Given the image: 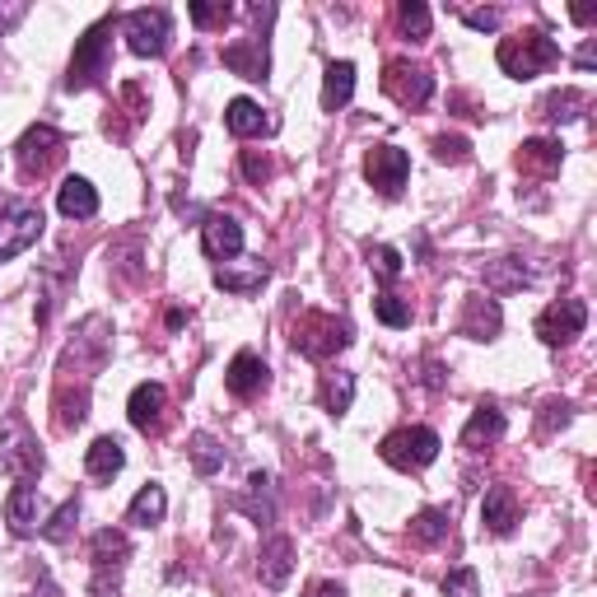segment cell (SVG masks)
Instances as JSON below:
<instances>
[{
	"label": "cell",
	"mask_w": 597,
	"mask_h": 597,
	"mask_svg": "<svg viewBox=\"0 0 597 597\" xmlns=\"http://www.w3.org/2000/svg\"><path fill=\"white\" fill-rule=\"evenodd\" d=\"M290 341L308 359H332L336 351L351 345V322L336 318V313H298L290 327Z\"/></svg>",
	"instance_id": "cell-1"
},
{
	"label": "cell",
	"mask_w": 597,
	"mask_h": 597,
	"mask_svg": "<svg viewBox=\"0 0 597 597\" xmlns=\"http://www.w3.org/2000/svg\"><path fill=\"white\" fill-rule=\"evenodd\" d=\"M556 56H560V47L546 38L542 28H528V34L499 42V71L513 75V80H532V75L551 71Z\"/></svg>",
	"instance_id": "cell-2"
},
{
	"label": "cell",
	"mask_w": 597,
	"mask_h": 597,
	"mask_svg": "<svg viewBox=\"0 0 597 597\" xmlns=\"http://www.w3.org/2000/svg\"><path fill=\"white\" fill-rule=\"evenodd\" d=\"M38 239H42V211L34 206V201L10 196L5 206H0V262L28 253Z\"/></svg>",
	"instance_id": "cell-3"
},
{
	"label": "cell",
	"mask_w": 597,
	"mask_h": 597,
	"mask_svg": "<svg viewBox=\"0 0 597 597\" xmlns=\"http://www.w3.org/2000/svg\"><path fill=\"white\" fill-rule=\"evenodd\" d=\"M383 462L388 467H397V471H420V467H430L439 458V434L425 430V425H406V430H392L383 444Z\"/></svg>",
	"instance_id": "cell-4"
},
{
	"label": "cell",
	"mask_w": 597,
	"mask_h": 597,
	"mask_svg": "<svg viewBox=\"0 0 597 597\" xmlns=\"http://www.w3.org/2000/svg\"><path fill=\"white\" fill-rule=\"evenodd\" d=\"M113 28H117V20H99L80 38V47H75V56H71L66 89H89V85H99L107 75V42H113L107 34H113Z\"/></svg>",
	"instance_id": "cell-5"
},
{
	"label": "cell",
	"mask_w": 597,
	"mask_h": 597,
	"mask_svg": "<svg viewBox=\"0 0 597 597\" xmlns=\"http://www.w3.org/2000/svg\"><path fill=\"white\" fill-rule=\"evenodd\" d=\"M383 93L397 107H425L430 103V93H434V75L420 66V61H388V71H383Z\"/></svg>",
	"instance_id": "cell-6"
},
{
	"label": "cell",
	"mask_w": 597,
	"mask_h": 597,
	"mask_svg": "<svg viewBox=\"0 0 597 597\" xmlns=\"http://www.w3.org/2000/svg\"><path fill=\"white\" fill-rule=\"evenodd\" d=\"M0 471H10L14 481H28L42 471V453L34 444V434L24 430L20 416H10L5 425H0Z\"/></svg>",
	"instance_id": "cell-7"
},
{
	"label": "cell",
	"mask_w": 597,
	"mask_h": 597,
	"mask_svg": "<svg viewBox=\"0 0 597 597\" xmlns=\"http://www.w3.org/2000/svg\"><path fill=\"white\" fill-rule=\"evenodd\" d=\"M14 154H20V168L28 173V178H47V173L66 160V136H61L56 127H47V122H38V127L24 131Z\"/></svg>",
	"instance_id": "cell-8"
},
{
	"label": "cell",
	"mask_w": 597,
	"mask_h": 597,
	"mask_svg": "<svg viewBox=\"0 0 597 597\" xmlns=\"http://www.w3.org/2000/svg\"><path fill=\"white\" fill-rule=\"evenodd\" d=\"M122 34H127V47L136 56H164L168 52V38H173V24H168V10H131L122 20Z\"/></svg>",
	"instance_id": "cell-9"
},
{
	"label": "cell",
	"mask_w": 597,
	"mask_h": 597,
	"mask_svg": "<svg viewBox=\"0 0 597 597\" xmlns=\"http://www.w3.org/2000/svg\"><path fill=\"white\" fill-rule=\"evenodd\" d=\"M588 327V304L584 298H560V304H551L537 318V336L546 345H570L574 336H584Z\"/></svg>",
	"instance_id": "cell-10"
},
{
	"label": "cell",
	"mask_w": 597,
	"mask_h": 597,
	"mask_svg": "<svg viewBox=\"0 0 597 597\" xmlns=\"http://www.w3.org/2000/svg\"><path fill=\"white\" fill-rule=\"evenodd\" d=\"M406 173H411V160H406V150L397 145H373L365 154V178L379 187V196H402V187H406Z\"/></svg>",
	"instance_id": "cell-11"
},
{
	"label": "cell",
	"mask_w": 597,
	"mask_h": 597,
	"mask_svg": "<svg viewBox=\"0 0 597 597\" xmlns=\"http://www.w3.org/2000/svg\"><path fill=\"white\" fill-rule=\"evenodd\" d=\"M201 247H206V257L215 262H229L243 253V225L233 215H206V225H201Z\"/></svg>",
	"instance_id": "cell-12"
},
{
	"label": "cell",
	"mask_w": 597,
	"mask_h": 597,
	"mask_svg": "<svg viewBox=\"0 0 597 597\" xmlns=\"http://www.w3.org/2000/svg\"><path fill=\"white\" fill-rule=\"evenodd\" d=\"M164 406H168V392L164 383H140L127 402V416L140 434H160L164 430Z\"/></svg>",
	"instance_id": "cell-13"
},
{
	"label": "cell",
	"mask_w": 597,
	"mask_h": 597,
	"mask_svg": "<svg viewBox=\"0 0 597 597\" xmlns=\"http://www.w3.org/2000/svg\"><path fill=\"white\" fill-rule=\"evenodd\" d=\"M266 383H271V369H266L262 355H253V351L233 355V365H229V373H225V388L233 392V397H257Z\"/></svg>",
	"instance_id": "cell-14"
},
{
	"label": "cell",
	"mask_w": 597,
	"mask_h": 597,
	"mask_svg": "<svg viewBox=\"0 0 597 597\" xmlns=\"http://www.w3.org/2000/svg\"><path fill=\"white\" fill-rule=\"evenodd\" d=\"M38 513H42V505H38V485L20 481V485L10 491V499H5V518H10V532H14V537H34V532L42 528Z\"/></svg>",
	"instance_id": "cell-15"
},
{
	"label": "cell",
	"mask_w": 597,
	"mask_h": 597,
	"mask_svg": "<svg viewBox=\"0 0 597 597\" xmlns=\"http://www.w3.org/2000/svg\"><path fill=\"white\" fill-rule=\"evenodd\" d=\"M266 262L262 257H247V262H219V271H215V285L219 290H229V294H257L266 285Z\"/></svg>",
	"instance_id": "cell-16"
},
{
	"label": "cell",
	"mask_w": 597,
	"mask_h": 597,
	"mask_svg": "<svg viewBox=\"0 0 597 597\" xmlns=\"http://www.w3.org/2000/svg\"><path fill=\"white\" fill-rule=\"evenodd\" d=\"M229 505L239 509V513H247V518H253L257 528H262V523H271V518H276V495H271V477H266V471H253V477H247V491H243V495H233Z\"/></svg>",
	"instance_id": "cell-17"
},
{
	"label": "cell",
	"mask_w": 597,
	"mask_h": 597,
	"mask_svg": "<svg viewBox=\"0 0 597 597\" xmlns=\"http://www.w3.org/2000/svg\"><path fill=\"white\" fill-rule=\"evenodd\" d=\"M294 570V542L290 537H271L262 546V560H257V579L266 588H280Z\"/></svg>",
	"instance_id": "cell-18"
},
{
	"label": "cell",
	"mask_w": 597,
	"mask_h": 597,
	"mask_svg": "<svg viewBox=\"0 0 597 597\" xmlns=\"http://www.w3.org/2000/svg\"><path fill=\"white\" fill-rule=\"evenodd\" d=\"M225 66L233 75H243V80H266V42L262 38H247V42H229L225 47Z\"/></svg>",
	"instance_id": "cell-19"
},
{
	"label": "cell",
	"mask_w": 597,
	"mask_h": 597,
	"mask_svg": "<svg viewBox=\"0 0 597 597\" xmlns=\"http://www.w3.org/2000/svg\"><path fill=\"white\" fill-rule=\"evenodd\" d=\"M481 518H485V528H491L495 537H505V532H513V523H518V499H513L509 485H495V491H485Z\"/></svg>",
	"instance_id": "cell-20"
},
{
	"label": "cell",
	"mask_w": 597,
	"mask_h": 597,
	"mask_svg": "<svg viewBox=\"0 0 597 597\" xmlns=\"http://www.w3.org/2000/svg\"><path fill=\"white\" fill-rule=\"evenodd\" d=\"M56 206L66 219H89V215H99V192H93V182H85V178H66L56 192Z\"/></svg>",
	"instance_id": "cell-21"
},
{
	"label": "cell",
	"mask_w": 597,
	"mask_h": 597,
	"mask_svg": "<svg viewBox=\"0 0 597 597\" xmlns=\"http://www.w3.org/2000/svg\"><path fill=\"white\" fill-rule=\"evenodd\" d=\"M122 462H127V453H122V444H117L113 434L93 439L89 453H85V467H89V477H93V481H113L117 471H122Z\"/></svg>",
	"instance_id": "cell-22"
},
{
	"label": "cell",
	"mask_w": 597,
	"mask_h": 597,
	"mask_svg": "<svg viewBox=\"0 0 597 597\" xmlns=\"http://www.w3.org/2000/svg\"><path fill=\"white\" fill-rule=\"evenodd\" d=\"M499 332V304L495 298H467V313H462V336L471 341H491Z\"/></svg>",
	"instance_id": "cell-23"
},
{
	"label": "cell",
	"mask_w": 597,
	"mask_h": 597,
	"mask_svg": "<svg viewBox=\"0 0 597 597\" xmlns=\"http://www.w3.org/2000/svg\"><path fill=\"white\" fill-rule=\"evenodd\" d=\"M89 556H93V570H107V574H122V564H127V556H131V542L122 537V532H99L93 537V546H89Z\"/></svg>",
	"instance_id": "cell-24"
},
{
	"label": "cell",
	"mask_w": 597,
	"mask_h": 597,
	"mask_svg": "<svg viewBox=\"0 0 597 597\" xmlns=\"http://www.w3.org/2000/svg\"><path fill=\"white\" fill-rule=\"evenodd\" d=\"M351 93H355V66L351 61H332L327 80H322V107L327 113H341V107L351 103Z\"/></svg>",
	"instance_id": "cell-25"
},
{
	"label": "cell",
	"mask_w": 597,
	"mask_h": 597,
	"mask_svg": "<svg viewBox=\"0 0 597 597\" xmlns=\"http://www.w3.org/2000/svg\"><path fill=\"white\" fill-rule=\"evenodd\" d=\"M518 168L537 173V178H551V173L560 168V140H523V150H518Z\"/></svg>",
	"instance_id": "cell-26"
},
{
	"label": "cell",
	"mask_w": 597,
	"mask_h": 597,
	"mask_svg": "<svg viewBox=\"0 0 597 597\" xmlns=\"http://www.w3.org/2000/svg\"><path fill=\"white\" fill-rule=\"evenodd\" d=\"M225 122H229V131H233V136H243V140H247V136H266V131H271V117H266L253 99H233V103H229V113H225Z\"/></svg>",
	"instance_id": "cell-27"
},
{
	"label": "cell",
	"mask_w": 597,
	"mask_h": 597,
	"mask_svg": "<svg viewBox=\"0 0 597 597\" xmlns=\"http://www.w3.org/2000/svg\"><path fill=\"white\" fill-rule=\"evenodd\" d=\"M499 434H505V411L481 406V411L471 416V425L462 430V448H485V444H495Z\"/></svg>",
	"instance_id": "cell-28"
},
{
	"label": "cell",
	"mask_w": 597,
	"mask_h": 597,
	"mask_svg": "<svg viewBox=\"0 0 597 597\" xmlns=\"http://www.w3.org/2000/svg\"><path fill=\"white\" fill-rule=\"evenodd\" d=\"M164 509H168V495H164V485H145L136 499H131V509H127V518L136 528H150V523H160L164 518Z\"/></svg>",
	"instance_id": "cell-29"
},
{
	"label": "cell",
	"mask_w": 597,
	"mask_h": 597,
	"mask_svg": "<svg viewBox=\"0 0 597 597\" xmlns=\"http://www.w3.org/2000/svg\"><path fill=\"white\" fill-rule=\"evenodd\" d=\"M351 402H355V373H327L322 379V406L332 416L341 411H351Z\"/></svg>",
	"instance_id": "cell-30"
},
{
	"label": "cell",
	"mask_w": 597,
	"mask_h": 597,
	"mask_svg": "<svg viewBox=\"0 0 597 597\" xmlns=\"http://www.w3.org/2000/svg\"><path fill=\"white\" fill-rule=\"evenodd\" d=\"M444 537H448V513L444 509H425V513L411 518V542L416 546H434Z\"/></svg>",
	"instance_id": "cell-31"
},
{
	"label": "cell",
	"mask_w": 597,
	"mask_h": 597,
	"mask_svg": "<svg viewBox=\"0 0 597 597\" xmlns=\"http://www.w3.org/2000/svg\"><path fill=\"white\" fill-rule=\"evenodd\" d=\"M485 285H491V290H523L528 285V266L523 262H518V257H499L495 266H491V271H485Z\"/></svg>",
	"instance_id": "cell-32"
},
{
	"label": "cell",
	"mask_w": 597,
	"mask_h": 597,
	"mask_svg": "<svg viewBox=\"0 0 597 597\" xmlns=\"http://www.w3.org/2000/svg\"><path fill=\"white\" fill-rule=\"evenodd\" d=\"M187 453H192L196 477H215V471L225 467V448H219L211 434H192V448H187Z\"/></svg>",
	"instance_id": "cell-33"
},
{
	"label": "cell",
	"mask_w": 597,
	"mask_h": 597,
	"mask_svg": "<svg viewBox=\"0 0 597 597\" xmlns=\"http://www.w3.org/2000/svg\"><path fill=\"white\" fill-rule=\"evenodd\" d=\"M397 28H402V38H411V42L430 38V10L420 5V0H402V5H397Z\"/></svg>",
	"instance_id": "cell-34"
},
{
	"label": "cell",
	"mask_w": 597,
	"mask_h": 597,
	"mask_svg": "<svg viewBox=\"0 0 597 597\" xmlns=\"http://www.w3.org/2000/svg\"><path fill=\"white\" fill-rule=\"evenodd\" d=\"M579 107H584V93H579V89H560V93H546V99H542V117L546 122H574Z\"/></svg>",
	"instance_id": "cell-35"
},
{
	"label": "cell",
	"mask_w": 597,
	"mask_h": 597,
	"mask_svg": "<svg viewBox=\"0 0 597 597\" xmlns=\"http://www.w3.org/2000/svg\"><path fill=\"white\" fill-rule=\"evenodd\" d=\"M75 523H80V499H66V505H61L52 518H47V523H42L38 532H42L47 542H71Z\"/></svg>",
	"instance_id": "cell-36"
},
{
	"label": "cell",
	"mask_w": 597,
	"mask_h": 597,
	"mask_svg": "<svg viewBox=\"0 0 597 597\" xmlns=\"http://www.w3.org/2000/svg\"><path fill=\"white\" fill-rule=\"evenodd\" d=\"M369 266H373V276L383 280V285H392L406 266H402V253L397 247H388V243H379V247H369Z\"/></svg>",
	"instance_id": "cell-37"
},
{
	"label": "cell",
	"mask_w": 597,
	"mask_h": 597,
	"mask_svg": "<svg viewBox=\"0 0 597 597\" xmlns=\"http://www.w3.org/2000/svg\"><path fill=\"white\" fill-rule=\"evenodd\" d=\"M373 313H379L383 327H411V304H402V298L388 294V290L373 298Z\"/></svg>",
	"instance_id": "cell-38"
},
{
	"label": "cell",
	"mask_w": 597,
	"mask_h": 597,
	"mask_svg": "<svg viewBox=\"0 0 597 597\" xmlns=\"http://www.w3.org/2000/svg\"><path fill=\"white\" fill-rule=\"evenodd\" d=\"M434 160L444 164H467L471 160V145L462 136H434Z\"/></svg>",
	"instance_id": "cell-39"
},
{
	"label": "cell",
	"mask_w": 597,
	"mask_h": 597,
	"mask_svg": "<svg viewBox=\"0 0 597 597\" xmlns=\"http://www.w3.org/2000/svg\"><path fill=\"white\" fill-rule=\"evenodd\" d=\"M187 14H192V24L196 28H215V24H229V5H206V0H192V5H187Z\"/></svg>",
	"instance_id": "cell-40"
},
{
	"label": "cell",
	"mask_w": 597,
	"mask_h": 597,
	"mask_svg": "<svg viewBox=\"0 0 597 597\" xmlns=\"http://www.w3.org/2000/svg\"><path fill=\"white\" fill-rule=\"evenodd\" d=\"M444 593H448V597H477V593H481L477 570H453V574L444 579Z\"/></svg>",
	"instance_id": "cell-41"
},
{
	"label": "cell",
	"mask_w": 597,
	"mask_h": 597,
	"mask_svg": "<svg viewBox=\"0 0 597 597\" xmlns=\"http://www.w3.org/2000/svg\"><path fill=\"white\" fill-rule=\"evenodd\" d=\"M243 178L253 182V187H262L266 178H271V160H266V154H257V150H243Z\"/></svg>",
	"instance_id": "cell-42"
},
{
	"label": "cell",
	"mask_w": 597,
	"mask_h": 597,
	"mask_svg": "<svg viewBox=\"0 0 597 597\" xmlns=\"http://www.w3.org/2000/svg\"><path fill=\"white\" fill-rule=\"evenodd\" d=\"M467 28L491 34V28H499V10H467Z\"/></svg>",
	"instance_id": "cell-43"
},
{
	"label": "cell",
	"mask_w": 597,
	"mask_h": 597,
	"mask_svg": "<svg viewBox=\"0 0 597 597\" xmlns=\"http://www.w3.org/2000/svg\"><path fill=\"white\" fill-rule=\"evenodd\" d=\"M542 430H556V425H564V420H570V406H564V402H546L542 406Z\"/></svg>",
	"instance_id": "cell-44"
},
{
	"label": "cell",
	"mask_w": 597,
	"mask_h": 597,
	"mask_svg": "<svg viewBox=\"0 0 597 597\" xmlns=\"http://www.w3.org/2000/svg\"><path fill=\"white\" fill-rule=\"evenodd\" d=\"M304 597H345V588L341 584H332V579H318V584H308V593Z\"/></svg>",
	"instance_id": "cell-45"
},
{
	"label": "cell",
	"mask_w": 597,
	"mask_h": 597,
	"mask_svg": "<svg viewBox=\"0 0 597 597\" xmlns=\"http://www.w3.org/2000/svg\"><path fill=\"white\" fill-rule=\"evenodd\" d=\"M24 5H0V34H5V28H14V24H20L24 20Z\"/></svg>",
	"instance_id": "cell-46"
}]
</instances>
